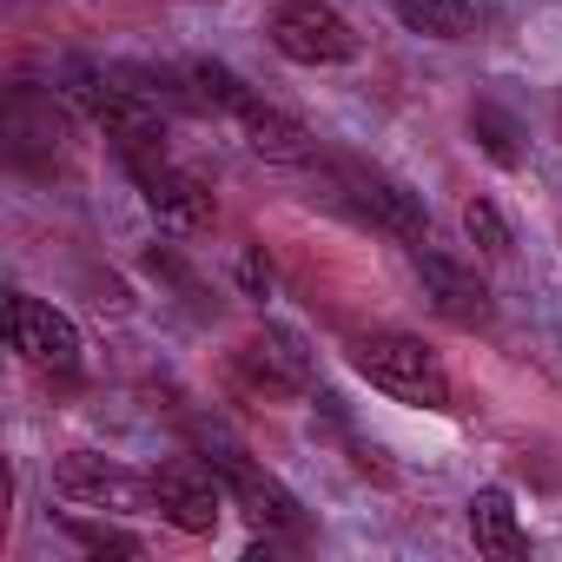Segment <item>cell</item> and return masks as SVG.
<instances>
[{
    "mask_svg": "<svg viewBox=\"0 0 562 562\" xmlns=\"http://www.w3.org/2000/svg\"><path fill=\"white\" fill-rule=\"evenodd\" d=\"M470 133H476L483 159H496L503 172H516V166H522V126H516V113H509V106L476 100V106H470Z\"/></svg>",
    "mask_w": 562,
    "mask_h": 562,
    "instance_id": "obj_14",
    "label": "cell"
},
{
    "mask_svg": "<svg viewBox=\"0 0 562 562\" xmlns=\"http://www.w3.org/2000/svg\"><path fill=\"white\" fill-rule=\"evenodd\" d=\"M205 457L218 463V476H225V490H232V503L258 522V529H305V503L278 483L271 470H258L238 443H225V437H212L205 443Z\"/></svg>",
    "mask_w": 562,
    "mask_h": 562,
    "instance_id": "obj_6",
    "label": "cell"
},
{
    "mask_svg": "<svg viewBox=\"0 0 562 562\" xmlns=\"http://www.w3.org/2000/svg\"><path fill=\"white\" fill-rule=\"evenodd\" d=\"M555 126H562V100H555Z\"/></svg>",
    "mask_w": 562,
    "mask_h": 562,
    "instance_id": "obj_18",
    "label": "cell"
},
{
    "mask_svg": "<svg viewBox=\"0 0 562 562\" xmlns=\"http://www.w3.org/2000/svg\"><path fill=\"white\" fill-rule=\"evenodd\" d=\"M271 47L299 60V67H345L364 54V34L331 8V0H285V8L271 14Z\"/></svg>",
    "mask_w": 562,
    "mask_h": 562,
    "instance_id": "obj_4",
    "label": "cell"
},
{
    "mask_svg": "<svg viewBox=\"0 0 562 562\" xmlns=\"http://www.w3.org/2000/svg\"><path fill=\"white\" fill-rule=\"evenodd\" d=\"M325 199H331L345 218H358V225H371V232H384V238H397V245H411V251L430 238L424 199H417L404 179H391V172H378V166H364V159H331V166H325Z\"/></svg>",
    "mask_w": 562,
    "mask_h": 562,
    "instance_id": "obj_1",
    "label": "cell"
},
{
    "mask_svg": "<svg viewBox=\"0 0 562 562\" xmlns=\"http://www.w3.org/2000/svg\"><path fill=\"white\" fill-rule=\"evenodd\" d=\"M225 503H232V490H225V476H218L212 457H166L153 470V509L172 529H186V536H212L218 516H225Z\"/></svg>",
    "mask_w": 562,
    "mask_h": 562,
    "instance_id": "obj_5",
    "label": "cell"
},
{
    "mask_svg": "<svg viewBox=\"0 0 562 562\" xmlns=\"http://www.w3.org/2000/svg\"><path fill=\"white\" fill-rule=\"evenodd\" d=\"M238 285H245V299H265V292H271V265H265V251H258V245H245V251H238Z\"/></svg>",
    "mask_w": 562,
    "mask_h": 562,
    "instance_id": "obj_17",
    "label": "cell"
},
{
    "mask_svg": "<svg viewBox=\"0 0 562 562\" xmlns=\"http://www.w3.org/2000/svg\"><path fill=\"white\" fill-rule=\"evenodd\" d=\"M238 133H245V146L258 153V159H271V166H312L318 159V146H312V133H305V120L299 113H285V106H271V100H245L238 106V120H232Z\"/></svg>",
    "mask_w": 562,
    "mask_h": 562,
    "instance_id": "obj_11",
    "label": "cell"
},
{
    "mask_svg": "<svg viewBox=\"0 0 562 562\" xmlns=\"http://www.w3.org/2000/svg\"><path fill=\"white\" fill-rule=\"evenodd\" d=\"M8 345L34 364V371H54V378H74L80 371V331L67 312H54L47 299L34 292H14L8 299Z\"/></svg>",
    "mask_w": 562,
    "mask_h": 562,
    "instance_id": "obj_7",
    "label": "cell"
},
{
    "mask_svg": "<svg viewBox=\"0 0 562 562\" xmlns=\"http://www.w3.org/2000/svg\"><path fill=\"white\" fill-rule=\"evenodd\" d=\"M411 265H417V278H424V299L437 305V318H450V325H463V331L490 325V285L476 278V265H463L457 251H443V245H430V238L411 251Z\"/></svg>",
    "mask_w": 562,
    "mask_h": 562,
    "instance_id": "obj_8",
    "label": "cell"
},
{
    "mask_svg": "<svg viewBox=\"0 0 562 562\" xmlns=\"http://www.w3.org/2000/svg\"><path fill=\"white\" fill-rule=\"evenodd\" d=\"M463 232H470V245H476V251L509 258V218H503L490 199H470V205H463Z\"/></svg>",
    "mask_w": 562,
    "mask_h": 562,
    "instance_id": "obj_16",
    "label": "cell"
},
{
    "mask_svg": "<svg viewBox=\"0 0 562 562\" xmlns=\"http://www.w3.org/2000/svg\"><path fill=\"white\" fill-rule=\"evenodd\" d=\"M238 364H245V378H251L258 391H271V397H305V391H318V364H312L305 338L285 331V325H265L258 338H245Z\"/></svg>",
    "mask_w": 562,
    "mask_h": 562,
    "instance_id": "obj_10",
    "label": "cell"
},
{
    "mask_svg": "<svg viewBox=\"0 0 562 562\" xmlns=\"http://www.w3.org/2000/svg\"><path fill=\"white\" fill-rule=\"evenodd\" d=\"M54 496H67L74 509H139L153 503V476H133L93 450H74V457H54Z\"/></svg>",
    "mask_w": 562,
    "mask_h": 562,
    "instance_id": "obj_9",
    "label": "cell"
},
{
    "mask_svg": "<svg viewBox=\"0 0 562 562\" xmlns=\"http://www.w3.org/2000/svg\"><path fill=\"white\" fill-rule=\"evenodd\" d=\"M120 166L133 172L139 199H146V212H153L159 225H172V232H205V225H212V192H205L186 166H172L166 139L126 146V153H120Z\"/></svg>",
    "mask_w": 562,
    "mask_h": 562,
    "instance_id": "obj_3",
    "label": "cell"
},
{
    "mask_svg": "<svg viewBox=\"0 0 562 562\" xmlns=\"http://www.w3.org/2000/svg\"><path fill=\"white\" fill-rule=\"evenodd\" d=\"M470 542L483 549V555H496V562H522L529 555V536H522V522H516V503H509V490H476L470 496Z\"/></svg>",
    "mask_w": 562,
    "mask_h": 562,
    "instance_id": "obj_12",
    "label": "cell"
},
{
    "mask_svg": "<svg viewBox=\"0 0 562 562\" xmlns=\"http://www.w3.org/2000/svg\"><path fill=\"white\" fill-rule=\"evenodd\" d=\"M391 14L411 34H430V41H470L476 34V8H470V0H391Z\"/></svg>",
    "mask_w": 562,
    "mask_h": 562,
    "instance_id": "obj_13",
    "label": "cell"
},
{
    "mask_svg": "<svg viewBox=\"0 0 562 562\" xmlns=\"http://www.w3.org/2000/svg\"><path fill=\"white\" fill-rule=\"evenodd\" d=\"M351 364L371 391H384L391 404H411V411H450V371L443 358L411 338V331H364L351 345Z\"/></svg>",
    "mask_w": 562,
    "mask_h": 562,
    "instance_id": "obj_2",
    "label": "cell"
},
{
    "mask_svg": "<svg viewBox=\"0 0 562 562\" xmlns=\"http://www.w3.org/2000/svg\"><path fill=\"white\" fill-rule=\"evenodd\" d=\"M67 536H74L87 555H126V562H139V555H146V536H133V529H113V522L67 516Z\"/></svg>",
    "mask_w": 562,
    "mask_h": 562,
    "instance_id": "obj_15",
    "label": "cell"
}]
</instances>
